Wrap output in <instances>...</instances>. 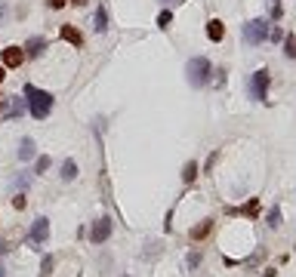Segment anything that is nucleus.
<instances>
[{"instance_id": "f257e3e1", "label": "nucleus", "mask_w": 296, "mask_h": 277, "mask_svg": "<svg viewBox=\"0 0 296 277\" xmlns=\"http://www.w3.org/2000/svg\"><path fill=\"white\" fill-rule=\"evenodd\" d=\"M25 102H28V111L37 120H47L50 117V111H53V92H43L37 86L25 83Z\"/></svg>"}, {"instance_id": "f03ea898", "label": "nucleus", "mask_w": 296, "mask_h": 277, "mask_svg": "<svg viewBox=\"0 0 296 277\" xmlns=\"http://www.w3.org/2000/svg\"><path fill=\"white\" fill-rule=\"evenodd\" d=\"M210 74H213L210 59H204V55H195V59H188V65H185V77H188V83L195 86V89L207 86V83H210Z\"/></svg>"}, {"instance_id": "7ed1b4c3", "label": "nucleus", "mask_w": 296, "mask_h": 277, "mask_svg": "<svg viewBox=\"0 0 296 277\" xmlns=\"http://www.w3.org/2000/svg\"><path fill=\"white\" fill-rule=\"evenodd\" d=\"M268 83H271V74L266 71V68H259L256 74H250V83H247V89H250V99L266 102V96H268Z\"/></svg>"}, {"instance_id": "20e7f679", "label": "nucleus", "mask_w": 296, "mask_h": 277, "mask_svg": "<svg viewBox=\"0 0 296 277\" xmlns=\"http://www.w3.org/2000/svg\"><path fill=\"white\" fill-rule=\"evenodd\" d=\"M268 28H271V25H268L266 19H250L247 25H244V40H247L250 46H259V43L268 37Z\"/></svg>"}, {"instance_id": "39448f33", "label": "nucleus", "mask_w": 296, "mask_h": 277, "mask_svg": "<svg viewBox=\"0 0 296 277\" xmlns=\"http://www.w3.org/2000/svg\"><path fill=\"white\" fill-rule=\"evenodd\" d=\"M47 237H50V219L47 216H37L31 222V231H28V240H31V247L37 249L40 244H47Z\"/></svg>"}, {"instance_id": "423d86ee", "label": "nucleus", "mask_w": 296, "mask_h": 277, "mask_svg": "<svg viewBox=\"0 0 296 277\" xmlns=\"http://www.w3.org/2000/svg\"><path fill=\"white\" fill-rule=\"evenodd\" d=\"M108 237H111V219L102 216L99 222H93V228H89V240H93V244H105Z\"/></svg>"}, {"instance_id": "0eeeda50", "label": "nucleus", "mask_w": 296, "mask_h": 277, "mask_svg": "<svg viewBox=\"0 0 296 277\" xmlns=\"http://www.w3.org/2000/svg\"><path fill=\"white\" fill-rule=\"evenodd\" d=\"M0 55H3V68H19L25 62V50L22 46H6V50H0Z\"/></svg>"}, {"instance_id": "6e6552de", "label": "nucleus", "mask_w": 296, "mask_h": 277, "mask_svg": "<svg viewBox=\"0 0 296 277\" xmlns=\"http://www.w3.org/2000/svg\"><path fill=\"white\" fill-rule=\"evenodd\" d=\"M207 37H210L213 43H219V40L225 37V25H222L219 19H210V22H207Z\"/></svg>"}, {"instance_id": "1a4fd4ad", "label": "nucleus", "mask_w": 296, "mask_h": 277, "mask_svg": "<svg viewBox=\"0 0 296 277\" xmlns=\"http://www.w3.org/2000/svg\"><path fill=\"white\" fill-rule=\"evenodd\" d=\"M62 40H68V43H71V46H84V34L81 31H77V28H71V25H62Z\"/></svg>"}, {"instance_id": "9d476101", "label": "nucleus", "mask_w": 296, "mask_h": 277, "mask_svg": "<svg viewBox=\"0 0 296 277\" xmlns=\"http://www.w3.org/2000/svg\"><path fill=\"white\" fill-rule=\"evenodd\" d=\"M210 231H213V219H204L201 225H195V228H191V240L198 244V240H204V237L210 234Z\"/></svg>"}, {"instance_id": "9b49d317", "label": "nucleus", "mask_w": 296, "mask_h": 277, "mask_svg": "<svg viewBox=\"0 0 296 277\" xmlns=\"http://www.w3.org/2000/svg\"><path fill=\"white\" fill-rule=\"evenodd\" d=\"M43 50H47V40H43V37H31V40H28V46H25V53L31 55V59L43 55Z\"/></svg>"}, {"instance_id": "f8f14e48", "label": "nucleus", "mask_w": 296, "mask_h": 277, "mask_svg": "<svg viewBox=\"0 0 296 277\" xmlns=\"http://www.w3.org/2000/svg\"><path fill=\"white\" fill-rule=\"evenodd\" d=\"M229 213H235V216H250V219H253V216H259V200L253 197V200H247L241 210H229Z\"/></svg>"}, {"instance_id": "ddd939ff", "label": "nucleus", "mask_w": 296, "mask_h": 277, "mask_svg": "<svg viewBox=\"0 0 296 277\" xmlns=\"http://www.w3.org/2000/svg\"><path fill=\"white\" fill-rule=\"evenodd\" d=\"M93 28H96L99 34H105V31H108V13H105V6H99V9H96V19H93Z\"/></svg>"}, {"instance_id": "4468645a", "label": "nucleus", "mask_w": 296, "mask_h": 277, "mask_svg": "<svg viewBox=\"0 0 296 277\" xmlns=\"http://www.w3.org/2000/svg\"><path fill=\"white\" fill-rule=\"evenodd\" d=\"M34 154H37V145H34L31 138H22V145H19V157H22V160H31Z\"/></svg>"}, {"instance_id": "2eb2a0df", "label": "nucleus", "mask_w": 296, "mask_h": 277, "mask_svg": "<svg viewBox=\"0 0 296 277\" xmlns=\"http://www.w3.org/2000/svg\"><path fill=\"white\" fill-rule=\"evenodd\" d=\"M195 179H198V164H195V160H188V164L182 166V182H185V185H191Z\"/></svg>"}, {"instance_id": "dca6fc26", "label": "nucleus", "mask_w": 296, "mask_h": 277, "mask_svg": "<svg viewBox=\"0 0 296 277\" xmlns=\"http://www.w3.org/2000/svg\"><path fill=\"white\" fill-rule=\"evenodd\" d=\"M62 179H65V182H71V179H77V164H74L71 157H68L65 164H62Z\"/></svg>"}, {"instance_id": "f3484780", "label": "nucleus", "mask_w": 296, "mask_h": 277, "mask_svg": "<svg viewBox=\"0 0 296 277\" xmlns=\"http://www.w3.org/2000/svg\"><path fill=\"white\" fill-rule=\"evenodd\" d=\"M53 268H56V259H53V256H43V259H40V277H50Z\"/></svg>"}, {"instance_id": "a211bd4d", "label": "nucleus", "mask_w": 296, "mask_h": 277, "mask_svg": "<svg viewBox=\"0 0 296 277\" xmlns=\"http://www.w3.org/2000/svg\"><path fill=\"white\" fill-rule=\"evenodd\" d=\"M266 225H268V228H278V225H281V210H278V206H271V210H268Z\"/></svg>"}, {"instance_id": "6ab92c4d", "label": "nucleus", "mask_w": 296, "mask_h": 277, "mask_svg": "<svg viewBox=\"0 0 296 277\" xmlns=\"http://www.w3.org/2000/svg\"><path fill=\"white\" fill-rule=\"evenodd\" d=\"M284 53H287L290 59H296V34H290V37H284Z\"/></svg>"}, {"instance_id": "aec40b11", "label": "nucleus", "mask_w": 296, "mask_h": 277, "mask_svg": "<svg viewBox=\"0 0 296 277\" xmlns=\"http://www.w3.org/2000/svg\"><path fill=\"white\" fill-rule=\"evenodd\" d=\"M22 111H25V102H22V99H16V105H13V108H9V111L3 114V117H19V114H22Z\"/></svg>"}, {"instance_id": "412c9836", "label": "nucleus", "mask_w": 296, "mask_h": 277, "mask_svg": "<svg viewBox=\"0 0 296 277\" xmlns=\"http://www.w3.org/2000/svg\"><path fill=\"white\" fill-rule=\"evenodd\" d=\"M170 22H173V13H170V9H164V13L157 16V28H170Z\"/></svg>"}, {"instance_id": "4be33fe9", "label": "nucleus", "mask_w": 296, "mask_h": 277, "mask_svg": "<svg viewBox=\"0 0 296 277\" xmlns=\"http://www.w3.org/2000/svg\"><path fill=\"white\" fill-rule=\"evenodd\" d=\"M50 169V157H37V164H34V172H47Z\"/></svg>"}, {"instance_id": "5701e85b", "label": "nucleus", "mask_w": 296, "mask_h": 277, "mask_svg": "<svg viewBox=\"0 0 296 277\" xmlns=\"http://www.w3.org/2000/svg\"><path fill=\"white\" fill-rule=\"evenodd\" d=\"M268 40H271V43H278V40H284V31H281L278 25H275V28H268Z\"/></svg>"}, {"instance_id": "b1692460", "label": "nucleus", "mask_w": 296, "mask_h": 277, "mask_svg": "<svg viewBox=\"0 0 296 277\" xmlns=\"http://www.w3.org/2000/svg\"><path fill=\"white\" fill-rule=\"evenodd\" d=\"M13 206H16V210H25V194H16V197H13Z\"/></svg>"}, {"instance_id": "393cba45", "label": "nucleus", "mask_w": 296, "mask_h": 277, "mask_svg": "<svg viewBox=\"0 0 296 277\" xmlns=\"http://www.w3.org/2000/svg\"><path fill=\"white\" fill-rule=\"evenodd\" d=\"M198 265H201V252H191L188 256V268H198Z\"/></svg>"}, {"instance_id": "a878e982", "label": "nucleus", "mask_w": 296, "mask_h": 277, "mask_svg": "<svg viewBox=\"0 0 296 277\" xmlns=\"http://www.w3.org/2000/svg\"><path fill=\"white\" fill-rule=\"evenodd\" d=\"M65 3H68V0H47V6H50V9H62Z\"/></svg>"}, {"instance_id": "bb28decb", "label": "nucleus", "mask_w": 296, "mask_h": 277, "mask_svg": "<svg viewBox=\"0 0 296 277\" xmlns=\"http://www.w3.org/2000/svg\"><path fill=\"white\" fill-rule=\"evenodd\" d=\"M216 160H219V151H213V154H210V160H207V169H213V166H216Z\"/></svg>"}, {"instance_id": "cd10ccee", "label": "nucleus", "mask_w": 296, "mask_h": 277, "mask_svg": "<svg viewBox=\"0 0 296 277\" xmlns=\"http://www.w3.org/2000/svg\"><path fill=\"white\" fill-rule=\"evenodd\" d=\"M275 274H278L275 268H266V271H263V277H275Z\"/></svg>"}, {"instance_id": "c85d7f7f", "label": "nucleus", "mask_w": 296, "mask_h": 277, "mask_svg": "<svg viewBox=\"0 0 296 277\" xmlns=\"http://www.w3.org/2000/svg\"><path fill=\"white\" fill-rule=\"evenodd\" d=\"M71 3H74V6H87V3H89V0H71Z\"/></svg>"}, {"instance_id": "c756f323", "label": "nucleus", "mask_w": 296, "mask_h": 277, "mask_svg": "<svg viewBox=\"0 0 296 277\" xmlns=\"http://www.w3.org/2000/svg\"><path fill=\"white\" fill-rule=\"evenodd\" d=\"M3 77H6V68H3V65H0V83H3Z\"/></svg>"}, {"instance_id": "7c9ffc66", "label": "nucleus", "mask_w": 296, "mask_h": 277, "mask_svg": "<svg viewBox=\"0 0 296 277\" xmlns=\"http://www.w3.org/2000/svg\"><path fill=\"white\" fill-rule=\"evenodd\" d=\"M3 252H6V240H0V256H3Z\"/></svg>"}, {"instance_id": "2f4dec72", "label": "nucleus", "mask_w": 296, "mask_h": 277, "mask_svg": "<svg viewBox=\"0 0 296 277\" xmlns=\"http://www.w3.org/2000/svg\"><path fill=\"white\" fill-rule=\"evenodd\" d=\"M0 277H6V274H3V265H0Z\"/></svg>"}, {"instance_id": "473e14b6", "label": "nucleus", "mask_w": 296, "mask_h": 277, "mask_svg": "<svg viewBox=\"0 0 296 277\" xmlns=\"http://www.w3.org/2000/svg\"><path fill=\"white\" fill-rule=\"evenodd\" d=\"M0 111H3V99H0Z\"/></svg>"}, {"instance_id": "72a5a7b5", "label": "nucleus", "mask_w": 296, "mask_h": 277, "mask_svg": "<svg viewBox=\"0 0 296 277\" xmlns=\"http://www.w3.org/2000/svg\"><path fill=\"white\" fill-rule=\"evenodd\" d=\"M164 3H170V0H164Z\"/></svg>"}]
</instances>
